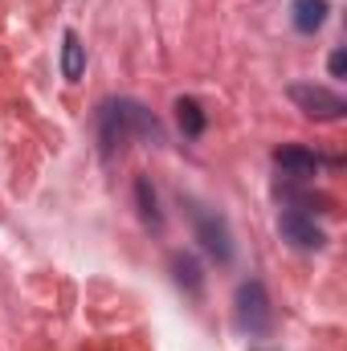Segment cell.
Returning a JSON list of instances; mask_svg holds the SVG:
<instances>
[{
    "instance_id": "obj_1",
    "label": "cell",
    "mask_w": 347,
    "mask_h": 351,
    "mask_svg": "<svg viewBox=\"0 0 347 351\" xmlns=\"http://www.w3.org/2000/svg\"><path fill=\"white\" fill-rule=\"evenodd\" d=\"M94 123H98V143H102V156H106V160L119 156V152H123L127 143H135V139L164 143L160 119H156L143 102H135V98H106V102L98 106Z\"/></svg>"
},
{
    "instance_id": "obj_2",
    "label": "cell",
    "mask_w": 347,
    "mask_h": 351,
    "mask_svg": "<svg viewBox=\"0 0 347 351\" xmlns=\"http://www.w3.org/2000/svg\"><path fill=\"white\" fill-rule=\"evenodd\" d=\"M188 204V217H192V233L200 241V250L213 258V262L229 265L233 262V233H229V221L217 213V208H204L196 200H184Z\"/></svg>"
},
{
    "instance_id": "obj_3",
    "label": "cell",
    "mask_w": 347,
    "mask_h": 351,
    "mask_svg": "<svg viewBox=\"0 0 347 351\" xmlns=\"http://www.w3.org/2000/svg\"><path fill=\"white\" fill-rule=\"evenodd\" d=\"M233 319L246 335H270L274 327V311H270V294L258 278L241 282L237 286V298H233Z\"/></svg>"
},
{
    "instance_id": "obj_4",
    "label": "cell",
    "mask_w": 347,
    "mask_h": 351,
    "mask_svg": "<svg viewBox=\"0 0 347 351\" xmlns=\"http://www.w3.org/2000/svg\"><path fill=\"white\" fill-rule=\"evenodd\" d=\"M290 102H294L307 119H315V123H335V119L347 114L344 94H335V90H327V86H315V82H294V86H290Z\"/></svg>"
},
{
    "instance_id": "obj_5",
    "label": "cell",
    "mask_w": 347,
    "mask_h": 351,
    "mask_svg": "<svg viewBox=\"0 0 347 351\" xmlns=\"http://www.w3.org/2000/svg\"><path fill=\"white\" fill-rule=\"evenodd\" d=\"M278 233H282V241H290L294 250H323V245H327V233L315 225V213H302V208H282Z\"/></svg>"
},
{
    "instance_id": "obj_6",
    "label": "cell",
    "mask_w": 347,
    "mask_h": 351,
    "mask_svg": "<svg viewBox=\"0 0 347 351\" xmlns=\"http://www.w3.org/2000/svg\"><path fill=\"white\" fill-rule=\"evenodd\" d=\"M323 164H339V160H323V156H315V152H307V147H294V143H286V147H278L274 152V168L286 176V180H315Z\"/></svg>"
},
{
    "instance_id": "obj_7",
    "label": "cell",
    "mask_w": 347,
    "mask_h": 351,
    "mask_svg": "<svg viewBox=\"0 0 347 351\" xmlns=\"http://www.w3.org/2000/svg\"><path fill=\"white\" fill-rule=\"evenodd\" d=\"M327 12H331V4H327V0H294V4H290V21H294V29H298V33H307V37L323 29Z\"/></svg>"
},
{
    "instance_id": "obj_8",
    "label": "cell",
    "mask_w": 347,
    "mask_h": 351,
    "mask_svg": "<svg viewBox=\"0 0 347 351\" xmlns=\"http://www.w3.org/2000/svg\"><path fill=\"white\" fill-rule=\"evenodd\" d=\"M172 278H176V286H180L188 298H200L204 274H200V265H196L192 254H172Z\"/></svg>"
},
{
    "instance_id": "obj_9",
    "label": "cell",
    "mask_w": 347,
    "mask_h": 351,
    "mask_svg": "<svg viewBox=\"0 0 347 351\" xmlns=\"http://www.w3.org/2000/svg\"><path fill=\"white\" fill-rule=\"evenodd\" d=\"M62 74H66V82H78L86 74V49H82L78 33L62 37Z\"/></svg>"
},
{
    "instance_id": "obj_10",
    "label": "cell",
    "mask_w": 347,
    "mask_h": 351,
    "mask_svg": "<svg viewBox=\"0 0 347 351\" xmlns=\"http://www.w3.org/2000/svg\"><path fill=\"white\" fill-rule=\"evenodd\" d=\"M176 123L188 139H200L204 135V110L196 98H176Z\"/></svg>"
},
{
    "instance_id": "obj_11",
    "label": "cell",
    "mask_w": 347,
    "mask_h": 351,
    "mask_svg": "<svg viewBox=\"0 0 347 351\" xmlns=\"http://www.w3.org/2000/svg\"><path fill=\"white\" fill-rule=\"evenodd\" d=\"M135 200H139V217H143V225L160 229V225H164V213H160V200H156V188H152L147 176L135 180Z\"/></svg>"
},
{
    "instance_id": "obj_12",
    "label": "cell",
    "mask_w": 347,
    "mask_h": 351,
    "mask_svg": "<svg viewBox=\"0 0 347 351\" xmlns=\"http://www.w3.org/2000/svg\"><path fill=\"white\" fill-rule=\"evenodd\" d=\"M327 66H331V78H344V70H347V53H344V49H335Z\"/></svg>"
}]
</instances>
